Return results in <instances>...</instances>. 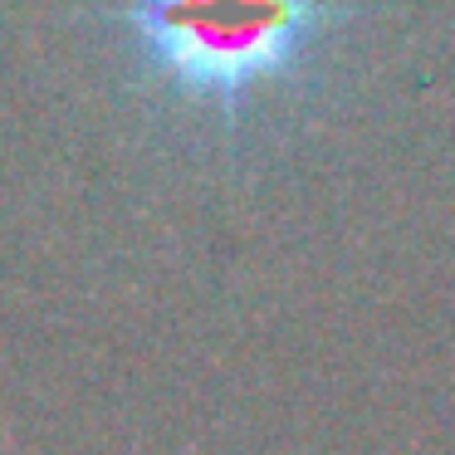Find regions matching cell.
<instances>
[{"label":"cell","mask_w":455,"mask_h":455,"mask_svg":"<svg viewBox=\"0 0 455 455\" xmlns=\"http://www.w3.org/2000/svg\"><path fill=\"white\" fill-rule=\"evenodd\" d=\"M294 15L289 0H167L157 15L162 25H187L196 40L220 50V60H250L245 50H265L269 35H279Z\"/></svg>","instance_id":"cell-1"}]
</instances>
